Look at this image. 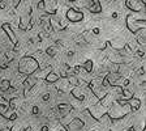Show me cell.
<instances>
[{"label":"cell","mask_w":146,"mask_h":131,"mask_svg":"<svg viewBox=\"0 0 146 131\" xmlns=\"http://www.w3.org/2000/svg\"><path fill=\"white\" fill-rule=\"evenodd\" d=\"M12 114H13V110L9 109L8 104H5V102H4V104H0V116H3L4 118L9 119L12 117Z\"/></svg>","instance_id":"cell-15"},{"label":"cell","mask_w":146,"mask_h":131,"mask_svg":"<svg viewBox=\"0 0 146 131\" xmlns=\"http://www.w3.org/2000/svg\"><path fill=\"white\" fill-rule=\"evenodd\" d=\"M17 68L20 73H24V75L29 76V75H33V73H35L36 71L39 70V62L36 60L34 56L26 55V56H22L20 59V62L17 64Z\"/></svg>","instance_id":"cell-1"},{"label":"cell","mask_w":146,"mask_h":131,"mask_svg":"<svg viewBox=\"0 0 146 131\" xmlns=\"http://www.w3.org/2000/svg\"><path fill=\"white\" fill-rule=\"evenodd\" d=\"M31 114H33V116H38V114H39V107L33 106V109H31Z\"/></svg>","instance_id":"cell-29"},{"label":"cell","mask_w":146,"mask_h":131,"mask_svg":"<svg viewBox=\"0 0 146 131\" xmlns=\"http://www.w3.org/2000/svg\"><path fill=\"white\" fill-rule=\"evenodd\" d=\"M33 26V20H31V13H27V15L22 16L21 20H20V24H18V28L21 30H27V29H31Z\"/></svg>","instance_id":"cell-10"},{"label":"cell","mask_w":146,"mask_h":131,"mask_svg":"<svg viewBox=\"0 0 146 131\" xmlns=\"http://www.w3.org/2000/svg\"><path fill=\"white\" fill-rule=\"evenodd\" d=\"M88 9L91 13H100L102 12V5L99 0H89L88 1Z\"/></svg>","instance_id":"cell-13"},{"label":"cell","mask_w":146,"mask_h":131,"mask_svg":"<svg viewBox=\"0 0 146 131\" xmlns=\"http://www.w3.org/2000/svg\"><path fill=\"white\" fill-rule=\"evenodd\" d=\"M58 81L59 83H60V87H59V89H60V91L61 92H63V91H65V89H67V88H69V83H68V80L67 79H61V80H58ZM61 92H60V93H61Z\"/></svg>","instance_id":"cell-24"},{"label":"cell","mask_w":146,"mask_h":131,"mask_svg":"<svg viewBox=\"0 0 146 131\" xmlns=\"http://www.w3.org/2000/svg\"><path fill=\"white\" fill-rule=\"evenodd\" d=\"M46 52H47V55H50V56H55L56 55V49L55 47H47V50H46Z\"/></svg>","instance_id":"cell-27"},{"label":"cell","mask_w":146,"mask_h":131,"mask_svg":"<svg viewBox=\"0 0 146 131\" xmlns=\"http://www.w3.org/2000/svg\"><path fill=\"white\" fill-rule=\"evenodd\" d=\"M1 29H3V30L5 32V34L8 36L11 43H12V45L16 47V46L18 45V41H17V37H16V34H15V32H13L12 26H11V24H8V22H4V24L1 25Z\"/></svg>","instance_id":"cell-8"},{"label":"cell","mask_w":146,"mask_h":131,"mask_svg":"<svg viewBox=\"0 0 146 131\" xmlns=\"http://www.w3.org/2000/svg\"><path fill=\"white\" fill-rule=\"evenodd\" d=\"M44 80H46L47 83H50V84H54V83H58L59 76H58V73H55L54 71H52V72L48 73V75H46Z\"/></svg>","instance_id":"cell-18"},{"label":"cell","mask_w":146,"mask_h":131,"mask_svg":"<svg viewBox=\"0 0 146 131\" xmlns=\"http://www.w3.org/2000/svg\"><path fill=\"white\" fill-rule=\"evenodd\" d=\"M40 131H50V127L47 125H44V126H42V127H40Z\"/></svg>","instance_id":"cell-34"},{"label":"cell","mask_w":146,"mask_h":131,"mask_svg":"<svg viewBox=\"0 0 146 131\" xmlns=\"http://www.w3.org/2000/svg\"><path fill=\"white\" fill-rule=\"evenodd\" d=\"M50 97H51V95H50L48 92H47V93H44V95L42 96V100H43V101H48Z\"/></svg>","instance_id":"cell-30"},{"label":"cell","mask_w":146,"mask_h":131,"mask_svg":"<svg viewBox=\"0 0 146 131\" xmlns=\"http://www.w3.org/2000/svg\"><path fill=\"white\" fill-rule=\"evenodd\" d=\"M82 38L86 41L88 43H93V40H94V37H93V33L90 30H86L82 33Z\"/></svg>","instance_id":"cell-20"},{"label":"cell","mask_w":146,"mask_h":131,"mask_svg":"<svg viewBox=\"0 0 146 131\" xmlns=\"http://www.w3.org/2000/svg\"><path fill=\"white\" fill-rule=\"evenodd\" d=\"M82 68H84V71H85L86 73H90L91 71H93V60L88 59L85 63L82 64Z\"/></svg>","instance_id":"cell-19"},{"label":"cell","mask_w":146,"mask_h":131,"mask_svg":"<svg viewBox=\"0 0 146 131\" xmlns=\"http://www.w3.org/2000/svg\"><path fill=\"white\" fill-rule=\"evenodd\" d=\"M138 75L143 76V68H138Z\"/></svg>","instance_id":"cell-35"},{"label":"cell","mask_w":146,"mask_h":131,"mask_svg":"<svg viewBox=\"0 0 146 131\" xmlns=\"http://www.w3.org/2000/svg\"><path fill=\"white\" fill-rule=\"evenodd\" d=\"M84 126H85V123H84L82 119L73 118L72 121H70L69 123H67L64 127H65V130L67 131H81L82 128H84Z\"/></svg>","instance_id":"cell-7"},{"label":"cell","mask_w":146,"mask_h":131,"mask_svg":"<svg viewBox=\"0 0 146 131\" xmlns=\"http://www.w3.org/2000/svg\"><path fill=\"white\" fill-rule=\"evenodd\" d=\"M20 3H21L20 0H13V1H12V7H13V8H17V7L20 5Z\"/></svg>","instance_id":"cell-31"},{"label":"cell","mask_w":146,"mask_h":131,"mask_svg":"<svg viewBox=\"0 0 146 131\" xmlns=\"http://www.w3.org/2000/svg\"><path fill=\"white\" fill-rule=\"evenodd\" d=\"M36 83H38V79L34 76V73H33V75H29V76H26L24 84H22V85H24V88H25V93H24L25 97H29V95H30V91L36 85Z\"/></svg>","instance_id":"cell-5"},{"label":"cell","mask_w":146,"mask_h":131,"mask_svg":"<svg viewBox=\"0 0 146 131\" xmlns=\"http://www.w3.org/2000/svg\"><path fill=\"white\" fill-rule=\"evenodd\" d=\"M67 80H68V83H69V85L78 87V77H77L76 75H70V76H68Z\"/></svg>","instance_id":"cell-21"},{"label":"cell","mask_w":146,"mask_h":131,"mask_svg":"<svg viewBox=\"0 0 146 131\" xmlns=\"http://www.w3.org/2000/svg\"><path fill=\"white\" fill-rule=\"evenodd\" d=\"M7 4H8V1H0V9H5Z\"/></svg>","instance_id":"cell-32"},{"label":"cell","mask_w":146,"mask_h":131,"mask_svg":"<svg viewBox=\"0 0 146 131\" xmlns=\"http://www.w3.org/2000/svg\"><path fill=\"white\" fill-rule=\"evenodd\" d=\"M127 104H128V106L131 107V112H137L141 106V101L136 97H132L131 100L127 101Z\"/></svg>","instance_id":"cell-16"},{"label":"cell","mask_w":146,"mask_h":131,"mask_svg":"<svg viewBox=\"0 0 146 131\" xmlns=\"http://www.w3.org/2000/svg\"><path fill=\"white\" fill-rule=\"evenodd\" d=\"M29 127H22V126L20 125H15L12 126V128H11V131H26Z\"/></svg>","instance_id":"cell-26"},{"label":"cell","mask_w":146,"mask_h":131,"mask_svg":"<svg viewBox=\"0 0 146 131\" xmlns=\"http://www.w3.org/2000/svg\"><path fill=\"white\" fill-rule=\"evenodd\" d=\"M11 87V81L9 80H7V79H4V80H1V83H0V91L1 92H5L7 89Z\"/></svg>","instance_id":"cell-25"},{"label":"cell","mask_w":146,"mask_h":131,"mask_svg":"<svg viewBox=\"0 0 146 131\" xmlns=\"http://www.w3.org/2000/svg\"><path fill=\"white\" fill-rule=\"evenodd\" d=\"M56 112H58L59 117L64 118V117H67L68 114L72 112V105L65 104V102H61V104L58 105V107H56Z\"/></svg>","instance_id":"cell-12"},{"label":"cell","mask_w":146,"mask_h":131,"mask_svg":"<svg viewBox=\"0 0 146 131\" xmlns=\"http://www.w3.org/2000/svg\"><path fill=\"white\" fill-rule=\"evenodd\" d=\"M72 97L77 98L78 101H84L85 100V93H84V89L80 88V87H73L72 88Z\"/></svg>","instance_id":"cell-14"},{"label":"cell","mask_w":146,"mask_h":131,"mask_svg":"<svg viewBox=\"0 0 146 131\" xmlns=\"http://www.w3.org/2000/svg\"><path fill=\"white\" fill-rule=\"evenodd\" d=\"M141 131H146V130H141Z\"/></svg>","instance_id":"cell-37"},{"label":"cell","mask_w":146,"mask_h":131,"mask_svg":"<svg viewBox=\"0 0 146 131\" xmlns=\"http://www.w3.org/2000/svg\"><path fill=\"white\" fill-rule=\"evenodd\" d=\"M40 26H42V29H43L46 36H51L52 32H54L48 16H42V17H40Z\"/></svg>","instance_id":"cell-11"},{"label":"cell","mask_w":146,"mask_h":131,"mask_svg":"<svg viewBox=\"0 0 146 131\" xmlns=\"http://www.w3.org/2000/svg\"><path fill=\"white\" fill-rule=\"evenodd\" d=\"M8 106H9V109L11 110H16L18 107V98H16V97L11 98V100H9Z\"/></svg>","instance_id":"cell-23"},{"label":"cell","mask_w":146,"mask_h":131,"mask_svg":"<svg viewBox=\"0 0 146 131\" xmlns=\"http://www.w3.org/2000/svg\"><path fill=\"white\" fill-rule=\"evenodd\" d=\"M99 28H94V29H93V30H91V33H93V34H97V36H98V34H99Z\"/></svg>","instance_id":"cell-33"},{"label":"cell","mask_w":146,"mask_h":131,"mask_svg":"<svg viewBox=\"0 0 146 131\" xmlns=\"http://www.w3.org/2000/svg\"><path fill=\"white\" fill-rule=\"evenodd\" d=\"M120 71V64L117 63H111L108 67V73H117Z\"/></svg>","instance_id":"cell-22"},{"label":"cell","mask_w":146,"mask_h":131,"mask_svg":"<svg viewBox=\"0 0 146 131\" xmlns=\"http://www.w3.org/2000/svg\"><path fill=\"white\" fill-rule=\"evenodd\" d=\"M65 15H67L68 21H72V22H80L84 20V13L81 11H78V9L73 8V7L68 9Z\"/></svg>","instance_id":"cell-6"},{"label":"cell","mask_w":146,"mask_h":131,"mask_svg":"<svg viewBox=\"0 0 146 131\" xmlns=\"http://www.w3.org/2000/svg\"><path fill=\"white\" fill-rule=\"evenodd\" d=\"M59 131H67V130H65V127H64V126H61V128Z\"/></svg>","instance_id":"cell-36"},{"label":"cell","mask_w":146,"mask_h":131,"mask_svg":"<svg viewBox=\"0 0 146 131\" xmlns=\"http://www.w3.org/2000/svg\"><path fill=\"white\" fill-rule=\"evenodd\" d=\"M43 1V9L46 15L50 16H55L56 15V11H58V1L56 0H42Z\"/></svg>","instance_id":"cell-4"},{"label":"cell","mask_w":146,"mask_h":131,"mask_svg":"<svg viewBox=\"0 0 146 131\" xmlns=\"http://www.w3.org/2000/svg\"><path fill=\"white\" fill-rule=\"evenodd\" d=\"M125 5L131 9V11L140 12V11H142L143 5H146V0H127Z\"/></svg>","instance_id":"cell-9"},{"label":"cell","mask_w":146,"mask_h":131,"mask_svg":"<svg viewBox=\"0 0 146 131\" xmlns=\"http://www.w3.org/2000/svg\"><path fill=\"white\" fill-rule=\"evenodd\" d=\"M136 40H137V43L142 47H145L146 45V41H145V29H141L136 33Z\"/></svg>","instance_id":"cell-17"},{"label":"cell","mask_w":146,"mask_h":131,"mask_svg":"<svg viewBox=\"0 0 146 131\" xmlns=\"http://www.w3.org/2000/svg\"><path fill=\"white\" fill-rule=\"evenodd\" d=\"M128 113H131V107L128 106V104L120 105L117 101H113L110 109L107 110V117L111 121H117V119L124 118Z\"/></svg>","instance_id":"cell-2"},{"label":"cell","mask_w":146,"mask_h":131,"mask_svg":"<svg viewBox=\"0 0 146 131\" xmlns=\"http://www.w3.org/2000/svg\"><path fill=\"white\" fill-rule=\"evenodd\" d=\"M5 56H7V59H8V62H11V60H13L15 59V51H7L5 52Z\"/></svg>","instance_id":"cell-28"},{"label":"cell","mask_w":146,"mask_h":131,"mask_svg":"<svg viewBox=\"0 0 146 131\" xmlns=\"http://www.w3.org/2000/svg\"><path fill=\"white\" fill-rule=\"evenodd\" d=\"M107 131H111V130H107Z\"/></svg>","instance_id":"cell-38"},{"label":"cell","mask_w":146,"mask_h":131,"mask_svg":"<svg viewBox=\"0 0 146 131\" xmlns=\"http://www.w3.org/2000/svg\"><path fill=\"white\" fill-rule=\"evenodd\" d=\"M125 22H127V28L134 34L138 30H141V29H145V26H146L145 18H137V17H134L133 15L128 16Z\"/></svg>","instance_id":"cell-3"}]
</instances>
